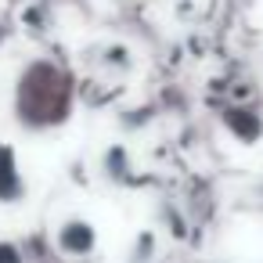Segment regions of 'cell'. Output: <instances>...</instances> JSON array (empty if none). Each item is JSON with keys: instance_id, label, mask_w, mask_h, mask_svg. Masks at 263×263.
<instances>
[{"instance_id": "1", "label": "cell", "mask_w": 263, "mask_h": 263, "mask_svg": "<svg viewBox=\"0 0 263 263\" xmlns=\"http://www.w3.org/2000/svg\"><path fill=\"white\" fill-rule=\"evenodd\" d=\"M69 105H72V90H69V80L47 65V62H36L22 72V83H18V119L33 130L40 126H51V123H62L69 116Z\"/></svg>"}, {"instance_id": "2", "label": "cell", "mask_w": 263, "mask_h": 263, "mask_svg": "<svg viewBox=\"0 0 263 263\" xmlns=\"http://www.w3.org/2000/svg\"><path fill=\"white\" fill-rule=\"evenodd\" d=\"M22 198H26V177H22L18 155L11 144H0V202L15 205Z\"/></svg>"}, {"instance_id": "3", "label": "cell", "mask_w": 263, "mask_h": 263, "mask_svg": "<svg viewBox=\"0 0 263 263\" xmlns=\"http://www.w3.org/2000/svg\"><path fill=\"white\" fill-rule=\"evenodd\" d=\"M94 245H98V231H94L90 220H69V223H62L58 249L65 256H87V252H94Z\"/></svg>"}, {"instance_id": "4", "label": "cell", "mask_w": 263, "mask_h": 263, "mask_svg": "<svg viewBox=\"0 0 263 263\" xmlns=\"http://www.w3.org/2000/svg\"><path fill=\"white\" fill-rule=\"evenodd\" d=\"M0 263H22V252L11 241H0Z\"/></svg>"}]
</instances>
